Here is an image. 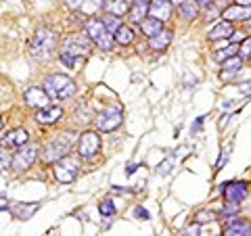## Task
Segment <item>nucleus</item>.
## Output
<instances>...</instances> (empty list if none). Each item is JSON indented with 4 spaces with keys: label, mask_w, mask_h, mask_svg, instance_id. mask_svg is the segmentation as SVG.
<instances>
[{
    "label": "nucleus",
    "mask_w": 251,
    "mask_h": 236,
    "mask_svg": "<svg viewBox=\"0 0 251 236\" xmlns=\"http://www.w3.org/2000/svg\"><path fill=\"white\" fill-rule=\"evenodd\" d=\"M90 50H92V40L88 36L72 34V36H67L65 40H63L59 57L69 69H77L86 59H88Z\"/></svg>",
    "instance_id": "1"
},
{
    "label": "nucleus",
    "mask_w": 251,
    "mask_h": 236,
    "mask_svg": "<svg viewBox=\"0 0 251 236\" xmlns=\"http://www.w3.org/2000/svg\"><path fill=\"white\" fill-rule=\"evenodd\" d=\"M54 48H57V36H54V31H50L49 27H40L34 34V38L29 40V52L40 61L49 59L54 52Z\"/></svg>",
    "instance_id": "2"
},
{
    "label": "nucleus",
    "mask_w": 251,
    "mask_h": 236,
    "mask_svg": "<svg viewBox=\"0 0 251 236\" xmlns=\"http://www.w3.org/2000/svg\"><path fill=\"white\" fill-rule=\"evenodd\" d=\"M42 88L54 100H65V98H72L74 94H75V84L72 82V77H67V75H63V73L49 75L44 80Z\"/></svg>",
    "instance_id": "3"
},
{
    "label": "nucleus",
    "mask_w": 251,
    "mask_h": 236,
    "mask_svg": "<svg viewBox=\"0 0 251 236\" xmlns=\"http://www.w3.org/2000/svg\"><path fill=\"white\" fill-rule=\"evenodd\" d=\"M86 36L92 40V44H97L100 50H111L113 48V34L105 27L103 19H97V17H90L84 25Z\"/></svg>",
    "instance_id": "4"
},
{
    "label": "nucleus",
    "mask_w": 251,
    "mask_h": 236,
    "mask_svg": "<svg viewBox=\"0 0 251 236\" xmlns=\"http://www.w3.org/2000/svg\"><path fill=\"white\" fill-rule=\"evenodd\" d=\"M69 148H72V136H69V134H61V136H57L46 144L44 153H42V161L44 163L59 161L61 157H65L69 153Z\"/></svg>",
    "instance_id": "5"
},
{
    "label": "nucleus",
    "mask_w": 251,
    "mask_h": 236,
    "mask_svg": "<svg viewBox=\"0 0 251 236\" xmlns=\"http://www.w3.org/2000/svg\"><path fill=\"white\" fill-rule=\"evenodd\" d=\"M77 171H80V163H77V159L72 155H65V157H61L59 161H54V178H57L61 184L74 182Z\"/></svg>",
    "instance_id": "6"
},
{
    "label": "nucleus",
    "mask_w": 251,
    "mask_h": 236,
    "mask_svg": "<svg viewBox=\"0 0 251 236\" xmlns=\"http://www.w3.org/2000/svg\"><path fill=\"white\" fill-rule=\"evenodd\" d=\"M122 119H124L122 107H109L97 117V128L100 132H113L122 123Z\"/></svg>",
    "instance_id": "7"
},
{
    "label": "nucleus",
    "mask_w": 251,
    "mask_h": 236,
    "mask_svg": "<svg viewBox=\"0 0 251 236\" xmlns=\"http://www.w3.org/2000/svg\"><path fill=\"white\" fill-rule=\"evenodd\" d=\"M36 157H38V144H25V148L19 146L17 155L13 157V167L19 169V171L27 169V167H31V165H34Z\"/></svg>",
    "instance_id": "8"
},
{
    "label": "nucleus",
    "mask_w": 251,
    "mask_h": 236,
    "mask_svg": "<svg viewBox=\"0 0 251 236\" xmlns=\"http://www.w3.org/2000/svg\"><path fill=\"white\" fill-rule=\"evenodd\" d=\"M99 148H100V138L97 132H84L80 140H77V153H80V157L97 155Z\"/></svg>",
    "instance_id": "9"
},
{
    "label": "nucleus",
    "mask_w": 251,
    "mask_h": 236,
    "mask_svg": "<svg viewBox=\"0 0 251 236\" xmlns=\"http://www.w3.org/2000/svg\"><path fill=\"white\" fill-rule=\"evenodd\" d=\"M249 190H251V186L247 182H228L222 188V194H224V201L241 203L249 194Z\"/></svg>",
    "instance_id": "10"
},
{
    "label": "nucleus",
    "mask_w": 251,
    "mask_h": 236,
    "mask_svg": "<svg viewBox=\"0 0 251 236\" xmlns=\"http://www.w3.org/2000/svg\"><path fill=\"white\" fill-rule=\"evenodd\" d=\"M23 98H25V105L34 107V109H44L50 105V96L46 94L44 88H27L25 94H23Z\"/></svg>",
    "instance_id": "11"
},
{
    "label": "nucleus",
    "mask_w": 251,
    "mask_h": 236,
    "mask_svg": "<svg viewBox=\"0 0 251 236\" xmlns=\"http://www.w3.org/2000/svg\"><path fill=\"white\" fill-rule=\"evenodd\" d=\"M172 11H174L172 0H151L149 2V15L159 21H168L172 17Z\"/></svg>",
    "instance_id": "12"
},
{
    "label": "nucleus",
    "mask_w": 251,
    "mask_h": 236,
    "mask_svg": "<svg viewBox=\"0 0 251 236\" xmlns=\"http://www.w3.org/2000/svg\"><path fill=\"white\" fill-rule=\"evenodd\" d=\"M222 15H224V19H228V21H249L251 19V6L237 2V4L226 6Z\"/></svg>",
    "instance_id": "13"
},
{
    "label": "nucleus",
    "mask_w": 251,
    "mask_h": 236,
    "mask_svg": "<svg viewBox=\"0 0 251 236\" xmlns=\"http://www.w3.org/2000/svg\"><path fill=\"white\" fill-rule=\"evenodd\" d=\"M67 6L84 15H92L103 9V0H67Z\"/></svg>",
    "instance_id": "14"
},
{
    "label": "nucleus",
    "mask_w": 251,
    "mask_h": 236,
    "mask_svg": "<svg viewBox=\"0 0 251 236\" xmlns=\"http://www.w3.org/2000/svg\"><path fill=\"white\" fill-rule=\"evenodd\" d=\"M27 140H29V134L25 130H13L2 138L0 144H2L4 148H19V146H25Z\"/></svg>",
    "instance_id": "15"
},
{
    "label": "nucleus",
    "mask_w": 251,
    "mask_h": 236,
    "mask_svg": "<svg viewBox=\"0 0 251 236\" xmlns=\"http://www.w3.org/2000/svg\"><path fill=\"white\" fill-rule=\"evenodd\" d=\"M172 29H166L163 27L161 31H157L155 36H151L149 38V48H153V50H157V52H161V50H166L168 46L172 44Z\"/></svg>",
    "instance_id": "16"
},
{
    "label": "nucleus",
    "mask_w": 251,
    "mask_h": 236,
    "mask_svg": "<svg viewBox=\"0 0 251 236\" xmlns=\"http://www.w3.org/2000/svg\"><path fill=\"white\" fill-rule=\"evenodd\" d=\"M224 234L226 236H251V224L247 219L237 217V219H232L230 224H226Z\"/></svg>",
    "instance_id": "17"
},
{
    "label": "nucleus",
    "mask_w": 251,
    "mask_h": 236,
    "mask_svg": "<svg viewBox=\"0 0 251 236\" xmlns=\"http://www.w3.org/2000/svg\"><path fill=\"white\" fill-rule=\"evenodd\" d=\"M63 117V109L61 107H44V109H38V113H36V121L38 123H54V121H59Z\"/></svg>",
    "instance_id": "18"
},
{
    "label": "nucleus",
    "mask_w": 251,
    "mask_h": 236,
    "mask_svg": "<svg viewBox=\"0 0 251 236\" xmlns=\"http://www.w3.org/2000/svg\"><path fill=\"white\" fill-rule=\"evenodd\" d=\"M232 34H234L232 21L224 19V21H220L218 25L209 31V40H211V42H216V40H224V38H230Z\"/></svg>",
    "instance_id": "19"
},
{
    "label": "nucleus",
    "mask_w": 251,
    "mask_h": 236,
    "mask_svg": "<svg viewBox=\"0 0 251 236\" xmlns=\"http://www.w3.org/2000/svg\"><path fill=\"white\" fill-rule=\"evenodd\" d=\"M103 9L115 17H124V15H128L130 2L128 0H103Z\"/></svg>",
    "instance_id": "20"
},
{
    "label": "nucleus",
    "mask_w": 251,
    "mask_h": 236,
    "mask_svg": "<svg viewBox=\"0 0 251 236\" xmlns=\"http://www.w3.org/2000/svg\"><path fill=\"white\" fill-rule=\"evenodd\" d=\"M140 25V31H143L145 36H155L157 31H161L163 29V21H159V19H155V17H145L143 21L138 23Z\"/></svg>",
    "instance_id": "21"
},
{
    "label": "nucleus",
    "mask_w": 251,
    "mask_h": 236,
    "mask_svg": "<svg viewBox=\"0 0 251 236\" xmlns=\"http://www.w3.org/2000/svg\"><path fill=\"white\" fill-rule=\"evenodd\" d=\"M147 13H149V4H145V2H132L130 9H128V19L132 23H140L145 19Z\"/></svg>",
    "instance_id": "22"
},
{
    "label": "nucleus",
    "mask_w": 251,
    "mask_h": 236,
    "mask_svg": "<svg viewBox=\"0 0 251 236\" xmlns=\"http://www.w3.org/2000/svg\"><path fill=\"white\" fill-rule=\"evenodd\" d=\"M113 40L122 46H128V44H132V40H134V31H132V27H128V25H120L113 34Z\"/></svg>",
    "instance_id": "23"
},
{
    "label": "nucleus",
    "mask_w": 251,
    "mask_h": 236,
    "mask_svg": "<svg viewBox=\"0 0 251 236\" xmlns=\"http://www.w3.org/2000/svg\"><path fill=\"white\" fill-rule=\"evenodd\" d=\"M178 11H180V15H182L184 19H195L199 15V4L193 2V0H184V2H180Z\"/></svg>",
    "instance_id": "24"
},
{
    "label": "nucleus",
    "mask_w": 251,
    "mask_h": 236,
    "mask_svg": "<svg viewBox=\"0 0 251 236\" xmlns=\"http://www.w3.org/2000/svg\"><path fill=\"white\" fill-rule=\"evenodd\" d=\"M241 65H243V59L239 57V54H234V57H228V59L222 61L224 71H234V73H237L239 69H241Z\"/></svg>",
    "instance_id": "25"
},
{
    "label": "nucleus",
    "mask_w": 251,
    "mask_h": 236,
    "mask_svg": "<svg viewBox=\"0 0 251 236\" xmlns=\"http://www.w3.org/2000/svg\"><path fill=\"white\" fill-rule=\"evenodd\" d=\"M103 23H105V27L111 31V34H115L117 27L122 25V23H120V17H115V15H111V13H107V15H105V17H103Z\"/></svg>",
    "instance_id": "26"
},
{
    "label": "nucleus",
    "mask_w": 251,
    "mask_h": 236,
    "mask_svg": "<svg viewBox=\"0 0 251 236\" xmlns=\"http://www.w3.org/2000/svg\"><path fill=\"white\" fill-rule=\"evenodd\" d=\"M36 209H38V203H29V205H19V217L21 219H27L36 213Z\"/></svg>",
    "instance_id": "27"
},
{
    "label": "nucleus",
    "mask_w": 251,
    "mask_h": 236,
    "mask_svg": "<svg viewBox=\"0 0 251 236\" xmlns=\"http://www.w3.org/2000/svg\"><path fill=\"white\" fill-rule=\"evenodd\" d=\"M234 54H239V46H237V44L228 46L226 50H218V52H216V59H218V61H224V59H228V57H234Z\"/></svg>",
    "instance_id": "28"
},
{
    "label": "nucleus",
    "mask_w": 251,
    "mask_h": 236,
    "mask_svg": "<svg viewBox=\"0 0 251 236\" xmlns=\"http://www.w3.org/2000/svg\"><path fill=\"white\" fill-rule=\"evenodd\" d=\"M100 215H105V217H111L115 213V205H113V201L111 199H105L103 203H100Z\"/></svg>",
    "instance_id": "29"
},
{
    "label": "nucleus",
    "mask_w": 251,
    "mask_h": 236,
    "mask_svg": "<svg viewBox=\"0 0 251 236\" xmlns=\"http://www.w3.org/2000/svg\"><path fill=\"white\" fill-rule=\"evenodd\" d=\"M9 165H13V157L9 155V151H4V146L0 148V171H4Z\"/></svg>",
    "instance_id": "30"
},
{
    "label": "nucleus",
    "mask_w": 251,
    "mask_h": 236,
    "mask_svg": "<svg viewBox=\"0 0 251 236\" xmlns=\"http://www.w3.org/2000/svg\"><path fill=\"white\" fill-rule=\"evenodd\" d=\"M249 54H251V38H247V40H243V44H239V57L249 59Z\"/></svg>",
    "instance_id": "31"
},
{
    "label": "nucleus",
    "mask_w": 251,
    "mask_h": 236,
    "mask_svg": "<svg viewBox=\"0 0 251 236\" xmlns=\"http://www.w3.org/2000/svg\"><path fill=\"white\" fill-rule=\"evenodd\" d=\"M214 219H216V213H211V211H199L197 217H195V222L203 224V222H214Z\"/></svg>",
    "instance_id": "32"
},
{
    "label": "nucleus",
    "mask_w": 251,
    "mask_h": 236,
    "mask_svg": "<svg viewBox=\"0 0 251 236\" xmlns=\"http://www.w3.org/2000/svg\"><path fill=\"white\" fill-rule=\"evenodd\" d=\"M222 213H224V215H234V213H239V203L226 201V205H224V209H222Z\"/></svg>",
    "instance_id": "33"
},
{
    "label": "nucleus",
    "mask_w": 251,
    "mask_h": 236,
    "mask_svg": "<svg viewBox=\"0 0 251 236\" xmlns=\"http://www.w3.org/2000/svg\"><path fill=\"white\" fill-rule=\"evenodd\" d=\"M174 167V159H166L161 163V167H157V174L159 176H166V174H170V169Z\"/></svg>",
    "instance_id": "34"
},
{
    "label": "nucleus",
    "mask_w": 251,
    "mask_h": 236,
    "mask_svg": "<svg viewBox=\"0 0 251 236\" xmlns=\"http://www.w3.org/2000/svg\"><path fill=\"white\" fill-rule=\"evenodd\" d=\"M237 88H239L243 94H247V96H251V80H249V82H243V84H239Z\"/></svg>",
    "instance_id": "35"
},
{
    "label": "nucleus",
    "mask_w": 251,
    "mask_h": 236,
    "mask_svg": "<svg viewBox=\"0 0 251 236\" xmlns=\"http://www.w3.org/2000/svg\"><path fill=\"white\" fill-rule=\"evenodd\" d=\"M134 215H136V219H149V211L143 209V207H136L134 209Z\"/></svg>",
    "instance_id": "36"
},
{
    "label": "nucleus",
    "mask_w": 251,
    "mask_h": 236,
    "mask_svg": "<svg viewBox=\"0 0 251 236\" xmlns=\"http://www.w3.org/2000/svg\"><path fill=\"white\" fill-rule=\"evenodd\" d=\"M182 234H201V232H199V228L195 226V228H188V230H186V232H182Z\"/></svg>",
    "instance_id": "37"
},
{
    "label": "nucleus",
    "mask_w": 251,
    "mask_h": 236,
    "mask_svg": "<svg viewBox=\"0 0 251 236\" xmlns=\"http://www.w3.org/2000/svg\"><path fill=\"white\" fill-rule=\"evenodd\" d=\"M201 123H203V117H199V119H197V121H195V125H193V130H195V132H199V128H201Z\"/></svg>",
    "instance_id": "38"
},
{
    "label": "nucleus",
    "mask_w": 251,
    "mask_h": 236,
    "mask_svg": "<svg viewBox=\"0 0 251 236\" xmlns=\"http://www.w3.org/2000/svg\"><path fill=\"white\" fill-rule=\"evenodd\" d=\"M195 2H197L199 6H207L209 2H214V0H195Z\"/></svg>",
    "instance_id": "39"
},
{
    "label": "nucleus",
    "mask_w": 251,
    "mask_h": 236,
    "mask_svg": "<svg viewBox=\"0 0 251 236\" xmlns=\"http://www.w3.org/2000/svg\"><path fill=\"white\" fill-rule=\"evenodd\" d=\"M128 2H130V4H132V2H145V4H149L151 0H128Z\"/></svg>",
    "instance_id": "40"
},
{
    "label": "nucleus",
    "mask_w": 251,
    "mask_h": 236,
    "mask_svg": "<svg viewBox=\"0 0 251 236\" xmlns=\"http://www.w3.org/2000/svg\"><path fill=\"white\" fill-rule=\"evenodd\" d=\"M239 4H247V6H251V0H237Z\"/></svg>",
    "instance_id": "41"
},
{
    "label": "nucleus",
    "mask_w": 251,
    "mask_h": 236,
    "mask_svg": "<svg viewBox=\"0 0 251 236\" xmlns=\"http://www.w3.org/2000/svg\"><path fill=\"white\" fill-rule=\"evenodd\" d=\"M0 128H2V119H0Z\"/></svg>",
    "instance_id": "42"
},
{
    "label": "nucleus",
    "mask_w": 251,
    "mask_h": 236,
    "mask_svg": "<svg viewBox=\"0 0 251 236\" xmlns=\"http://www.w3.org/2000/svg\"><path fill=\"white\" fill-rule=\"evenodd\" d=\"M249 63H251V54H249Z\"/></svg>",
    "instance_id": "43"
}]
</instances>
